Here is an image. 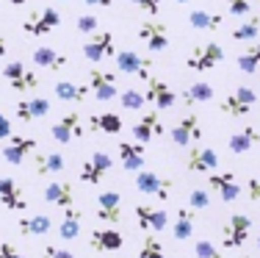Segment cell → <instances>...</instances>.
<instances>
[{
    "mask_svg": "<svg viewBox=\"0 0 260 258\" xmlns=\"http://www.w3.org/2000/svg\"><path fill=\"white\" fill-rule=\"evenodd\" d=\"M14 133V128H11V120L6 117L3 111H0V142H6V139Z\"/></svg>",
    "mask_w": 260,
    "mask_h": 258,
    "instance_id": "cell-48",
    "label": "cell"
},
{
    "mask_svg": "<svg viewBox=\"0 0 260 258\" xmlns=\"http://www.w3.org/2000/svg\"><path fill=\"white\" fill-rule=\"evenodd\" d=\"M230 36L235 42H257L260 39V14H252V17H246L241 25H235L233 31H230Z\"/></svg>",
    "mask_w": 260,
    "mask_h": 258,
    "instance_id": "cell-36",
    "label": "cell"
},
{
    "mask_svg": "<svg viewBox=\"0 0 260 258\" xmlns=\"http://www.w3.org/2000/svg\"><path fill=\"white\" fill-rule=\"evenodd\" d=\"M89 92L97 97L100 103H111L119 97V86H116V72H108L103 67H91L89 75H86Z\"/></svg>",
    "mask_w": 260,
    "mask_h": 258,
    "instance_id": "cell-9",
    "label": "cell"
},
{
    "mask_svg": "<svg viewBox=\"0 0 260 258\" xmlns=\"http://www.w3.org/2000/svg\"><path fill=\"white\" fill-rule=\"evenodd\" d=\"M55 97H58L61 103H83L86 97L91 95L89 92V83H75V81H58L55 83Z\"/></svg>",
    "mask_w": 260,
    "mask_h": 258,
    "instance_id": "cell-33",
    "label": "cell"
},
{
    "mask_svg": "<svg viewBox=\"0 0 260 258\" xmlns=\"http://www.w3.org/2000/svg\"><path fill=\"white\" fill-rule=\"evenodd\" d=\"M114 61L119 67V72H125V75H136L141 81H147L152 75V61L147 56H141L139 50H116Z\"/></svg>",
    "mask_w": 260,
    "mask_h": 258,
    "instance_id": "cell-16",
    "label": "cell"
},
{
    "mask_svg": "<svg viewBox=\"0 0 260 258\" xmlns=\"http://www.w3.org/2000/svg\"><path fill=\"white\" fill-rule=\"evenodd\" d=\"M235 64H238V70L246 72V75H255V72H260V42H249V45L238 53Z\"/></svg>",
    "mask_w": 260,
    "mask_h": 258,
    "instance_id": "cell-35",
    "label": "cell"
},
{
    "mask_svg": "<svg viewBox=\"0 0 260 258\" xmlns=\"http://www.w3.org/2000/svg\"><path fill=\"white\" fill-rule=\"evenodd\" d=\"M42 258H75V255H72V250L61 247V244H45L42 247Z\"/></svg>",
    "mask_w": 260,
    "mask_h": 258,
    "instance_id": "cell-44",
    "label": "cell"
},
{
    "mask_svg": "<svg viewBox=\"0 0 260 258\" xmlns=\"http://www.w3.org/2000/svg\"><path fill=\"white\" fill-rule=\"evenodd\" d=\"M86 6H100V9H111L114 6V0H83Z\"/></svg>",
    "mask_w": 260,
    "mask_h": 258,
    "instance_id": "cell-49",
    "label": "cell"
},
{
    "mask_svg": "<svg viewBox=\"0 0 260 258\" xmlns=\"http://www.w3.org/2000/svg\"><path fill=\"white\" fill-rule=\"evenodd\" d=\"M175 3H180V6H185V3H188V0H175Z\"/></svg>",
    "mask_w": 260,
    "mask_h": 258,
    "instance_id": "cell-52",
    "label": "cell"
},
{
    "mask_svg": "<svg viewBox=\"0 0 260 258\" xmlns=\"http://www.w3.org/2000/svg\"><path fill=\"white\" fill-rule=\"evenodd\" d=\"M111 167H114L111 156H108V153H103V150H97V153H91V156L86 158L83 164H80L78 178H80V183H89V186H97V183H100L103 178L108 175V169H111Z\"/></svg>",
    "mask_w": 260,
    "mask_h": 258,
    "instance_id": "cell-17",
    "label": "cell"
},
{
    "mask_svg": "<svg viewBox=\"0 0 260 258\" xmlns=\"http://www.w3.org/2000/svg\"><path fill=\"white\" fill-rule=\"evenodd\" d=\"M144 147L147 145H141V142H119L116 145V153H119V161H122V169L125 172H139V169H144Z\"/></svg>",
    "mask_w": 260,
    "mask_h": 258,
    "instance_id": "cell-29",
    "label": "cell"
},
{
    "mask_svg": "<svg viewBox=\"0 0 260 258\" xmlns=\"http://www.w3.org/2000/svg\"><path fill=\"white\" fill-rule=\"evenodd\" d=\"M30 61H34L36 67H42V70H47V72H58V70H64V67L70 64L67 53L55 50V47H50V45L34 47V53H30Z\"/></svg>",
    "mask_w": 260,
    "mask_h": 258,
    "instance_id": "cell-26",
    "label": "cell"
},
{
    "mask_svg": "<svg viewBox=\"0 0 260 258\" xmlns=\"http://www.w3.org/2000/svg\"><path fill=\"white\" fill-rule=\"evenodd\" d=\"M246 197H249V203H260V172L246 181Z\"/></svg>",
    "mask_w": 260,
    "mask_h": 258,
    "instance_id": "cell-46",
    "label": "cell"
},
{
    "mask_svg": "<svg viewBox=\"0 0 260 258\" xmlns=\"http://www.w3.org/2000/svg\"><path fill=\"white\" fill-rule=\"evenodd\" d=\"M0 206H3L6 211H25L28 208V200H25L22 186L14 181V178H9V175L0 178Z\"/></svg>",
    "mask_w": 260,
    "mask_h": 258,
    "instance_id": "cell-24",
    "label": "cell"
},
{
    "mask_svg": "<svg viewBox=\"0 0 260 258\" xmlns=\"http://www.w3.org/2000/svg\"><path fill=\"white\" fill-rule=\"evenodd\" d=\"M86 131H89V128H86L83 111H67L50 128V136H53V142H58V145H70V142H75V139L86 136Z\"/></svg>",
    "mask_w": 260,
    "mask_h": 258,
    "instance_id": "cell-6",
    "label": "cell"
},
{
    "mask_svg": "<svg viewBox=\"0 0 260 258\" xmlns=\"http://www.w3.org/2000/svg\"><path fill=\"white\" fill-rule=\"evenodd\" d=\"M136 189H139L144 197H155V200H169L175 194V181L160 172L152 169H139L136 172Z\"/></svg>",
    "mask_w": 260,
    "mask_h": 258,
    "instance_id": "cell-4",
    "label": "cell"
},
{
    "mask_svg": "<svg viewBox=\"0 0 260 258\" xmlns=\"http://www.w3.org/2000/svg\"><path fill=\"white\" fill-rule=\"evenodd\" d=\"M255 106H257V92L252 86H235L233 92H227L219 100V114L230 117V120H241V117H249Z\"/></svg>",
    "mask_w": 260,
    "mask_h": 258,
    "instance_id": "cell-1",
    "label": "cell"
},
{
    "mask_svg": "<svg viewBox=\"0 0 260 258\" xmlns=\"http://www.w3.org/2000/svg\"><path fill=\"white\" fill-rule=\"evenodd\" d=\"M64 169H67L64 153H58V150H50V153L36 150L34 153V172L39 178H55V175H61Z\"/></svg>",
    "mask_w": 260,
    "mask_h": 258,
    "instance_id": "cell-25",
    "label": "cell"
},
{
    "mask_svg": "<svg viewBox=\"0 0 260 258\" xmlns=\"http://www.w3.org/2000/svg\"><path fill=\"white\" fill-rule=\"evenodd\" d=\"M194 228H197V211L191 206H180L175 214V228H172L175 239L177 242H188L194 236Z\"/></svg>",
    "mask_w": 260,
    "mask_h": 258,
    "instance_id": "cell-30",
    "label": "cell"
},
{
    "mask_svg": "<svg viewBox=\"0 0 260 258\" xmlns=\"http://www.w3.org/2000/svg\"><path fill=\"white\" fill-rule=\"evenodd\" d=\"M0 258H25L11 242H0Z\"/></svg>",
    "mask_w": 260,
    "mask_h": 258,
    "instance_id": "cell-47",
    "label": "cell"
},
{
    "mask_svg": "<svg viewBox=\"0 0 260 258\" xmlns=\"http://www.w3.org/2000/svg\"><path fill=\"white\" fill-rule=\"evenodd\" d=\"M119 106L125 108V111H141V108L147 106V97H144V92H139V89H119Z\"/></svg>",
    "mask_w": 260,
    "mask_h": 258,
    "instance_id": "cell-38",
    "label": "cell"
},
{
    "mask_svg": "<svg viewBox=\"0 0 260 258\" xmlns=\"http://www.w3.org/2000/svg\"><path fill=\"white\" fill-rule=\"evenodd\" d=\"M42 200L47 203V206H55V208H70L75 206V183L70 181V178H58L55 175L53 181H47V186L42 189Z\"/></svg>",
    "mask_w": 260,
    "mask_h": 258,
    "instance_id": "cell-12",
    "label": "cell"
},
{
    "mask_svg": "<svg viewBox=\"0 0 260 258\" xmlns=\"http://www.w3.org/2000/svg\"><path fill=\"white\" fill-rule=\"evenodd\" d=\"M183 167L188 172H200V175H210V172L219 169V153L213 147H200V145H191L188 153L183 158Z\"/></svg>",
    "mask_w": 260,
    "mask_h": 258,
    "instance_id": "cell-14",
    "label": "cell"
},
{
    "mask_svg": "<svg viewBox=\"0 0 260 258\" xmlns=\"http://www.w3.org/2000/svg\"><path fill=\"white\" fill-rule=\"evenodd\" d=\"M9 3H11V6H25L28 0H9Z\"/></svg>",
    "mask_w": 260,
    "mask_h": 258,
    "instance_id": "cell-51",
    "label": "cell"
},
{
    "mask_svg": "<svg viewBox=\"0 0 260 258\" xmlns=\"http://www.w3.org/2000/svg\"><path fill=\"white\" fill-rule=\"evenodd\" d=\"M252 233V219L246 214H230L227 222H221L219 228V244L224 250H238L241 244H246Z\"/></svg>",
    "mask_w": 260,
    "mask_h": 258,
    "instance_id": "cell-2",
    "label": "cell"
},
{
    "mask_svg": "<svg viewBox=\"0 0 260 258\" xmlns=\"http://www.w3.org/2000/svg\"><path fill=\"white\" fill-rule=\"evenodd\" d=\"M53 111L50 100L42 95H34V97H20L14 103V114L20 122H36V120H45L47 114Z\"/></svg>",
    "mask_w": 260,
    "mask_h": 258,
    "instance_id": "cell-19",
    "label": "cell"
},
{
    "mask_svg": "<svg viewBox=\"0 0 260 258\" xmlns=\"http://www.w3.org/2000/svg\"><path fill=\"white\" fill-rule=\"evenodd\" d=\"M122 117L116 111H94L86 117V128H89V133H108V136H114V133L122 131Z\"/></svg>",
    "mask_w": 260,
    "mask_h": 258,
    "instance_id": "cell-27",
    "label": "cell"
},
{
    "mask_svg": "<svg viewBox=\"0 0 260 258\" xmlns=\"http://www.w3.org/2000/svg\"><path fill=\"white\" fill-rule=\"evenodd\" d=\"M6 53H9V45H6V39L0 36V67H3V61H6Z\"/></svg>",
    "mask_w": 260,
    "mask_h": 258,
    "instance_id": "cell-50",
    "label": "cell"
},
{
    "mask_svg": "<svg viewBox=\"0 0 260 258\" xmlns=\"http://www.w3.org/2000/svg\"><path fill=\"white\" fill-rule=\"evenodd\" d=\"M164 131H166V128H164V120H160L158 108H155V111H144V114H141V120L130 128L133 139H136V142H141V145H150L152 139H158Z\"/></svg>",
    "mask_w": 260,
    "mask_h": 258,
    "instance_id": "cell-21",
    "label": "cell"
},
{
    "mask_svg": "<svg viewBox=\"0 0 260 258\" xmlns=\"http://www.w3.org/2000/svg\"><path fill=\"white\" fill-rule=\"evenodd\" d=\"M116 47H114V34L111 31H94L83 45V59H89L91 64H103L105 59H114Z\"/></svg>",
    "mask_w": 260,
    "mask_h": 258,
    "instance_id": "cell-13",
    "label": "cell"
},
{
    "mask_svg": "<svg viewBox=\"0 0 260 258\" xmlns=\"http://www.w3.org/2000/svg\"><path fill=\"white\" fill-rule=\"evenodd\" d=\"M227 11H230L233 17H238V20H244L252 11V0H227Z\"/></svg>",
    "mask_w": 260,
    "mask_h": 258,
    "instance_id": "cell-42",
    "label": "cell"
},
{
    "mask_svg": "<svg viewBox=\"0 0 260 258\" xmlns=\"http://www.w3.org/2000/svg\"><path fill=\"white\" fill-rule=\"evenodd\" d=\"M80 225H83V211H80V206L64 208V219L58 222V236L64 239V242H72V239L80 236Z\"/></svg>",
    "mask_w": 260,
    "mask_h": 258,
    "instance_id": "cell-31",
    "label": "cell"
},
{
    "mask_svg": "<svg viewBox=\"0 0 260 258\" xmlns=\"http://www.w3.org/2000/svg\"><path fill=\"white\" fill-rule=\"evenodd\" d=\"M172 145L175 147H191V145H200V139L205 136V131H202V122L197 111H185L180 120L175 122V128H172Z\"/></svg>",
    "mask_w": 260,
    "mask_h": 258,
    "instance_id": "cell-7",
    "label": "cell"
},
{
    "mask_svg": "<svg viewBox=\"0 0 260 258\" xmlns=\"http://www.w3.org/2000/svg\"><path fill=\"white\" fill-rule=\"evenodd\" d=\"M139 258H166V250L158 239H152V233H147L144 242L139 244Z\"/></svg>",
    "mask_w": 260,
    "mask_h": 258,
    "instance_id": "cell-39",
    "label": "cell"
},
{
    "mask_svg": "<svg viewBox=\"0 0 260 258\" xmlns=\"http://www.w3.org/2000/svg\"><path fill=\"white\" fill-rule=\"evenodd\" d=\"M227 147H230L233 156H244V153H252L255 147H260V131H257L255 125L241 128V131L230 133V139H227Z\"/></svg>",
    "mask_w": 260,
    "mask_h": 258,
    "instance_id": "cell-28",
    "label": "cell"
},
{
    "mask_svg": "<svg viewBox=\"0 0 260 258\" xmlns=\"http://www.w3.org/2000/svg\"><path fill=\"white\" fill-rule=\"evenodd\" d=\"M224 17L216 14V11H208V9H194L188 14V25L194 31H219Z\"/></svg>",
    "mask_w": 260,
    "mask_h": 258,
    "instance_id": "cell-34",
    "label": "cell"
},
{
    "mask_svg": "<svg viewBox=\"0 0 260 258\" xmlns=\"http://www.w3.org/2000/svg\"><path fill=\"white\" fill-rule=\"evenodd\" d=\"M188 206L194 208V211H202V208L210 206V194L205 189H191L188 192Z\"/></svg>",
    "mask_w": 260,
    "mask_h": 258,
    "instance_id": "cell-41",
    "label": "cell"
},
{
    "mask_svg": "<svg viewBox=\"0 0 260 258\" xmlns=\"http://www.w3.org/2000/svg\"><path fill=\"white\" fill-rule=\"evenodd\" d=\"M136 214V225H139L144 233H160L166 231V225H169V214L164 211V208H152L150 203H139V206L133 208Z\"/></svg>",
    "mask_w": 260,
    "mask_h": 258,
    "instance_id": "cell-20",
    "label": "cell"
},
{
    "mask_svg": "<svg viewBox=\"0 0 260 258\" xmlns=\"http://www.w3.org/2000/svg\"><path fill=\"white\" fill-rule=\"evenodd\" d=\"M136 34H139V39L147 45V50H152V53H164L166 47H169V25L160 22L158 17L141 20L139 28H136Z\"/></svg>",
    "mask_w": 260,
    "mask_h": 258,
    "instance_id": "cell-8",
    "label": "cell"
},
{
    "mask_svg": "<svg viewBox=\"0 0 260 258\" xmlns=\"http://www.w3.org/2000/svg\"><path fill=\"white\" fill-rule=\"evenodd\" d=\"M0 72H3L6 83L14 92H20V95H28V92L39 89V72H34L30 67L22 64V61H9V64L0 67Z\"/></svg>",
    "mask_w": 260,
    "mask_h": 258,
    "instance_id": "cell-5",
    "label": "cell"
},
{
    "mask_svg": "<svg viewBox=\"0 0 260 258\" xmlns=\"http://www.w3.org/2000/svg\"><path fill=\"white\" fill-rule=\"evenodd\" d=\"M36 150H39V142H36L34 136H25V133H11V136L6 139V145L0 147V156L6 158V164L20 167V164L25 161L28 156H34Z\"/></svg>",
    "mask_w": 260,
    "mask_h": 258,
    "instance_id": "cell-10",
    "label": "cell"
},
{
    "mask_svg": "<svg viewBox=\"0 0 260 258\" xmlns=\"http://www.w3.org/2000/svg\"><path fill=\"white\" fill-rule=\"evenodd\" d=\"M224 61V47L219 42H200L191 47V53L185 56V67L194 72H210L213 67H219Z\"/></svg>",
    "mask_w": 260,
    "mask_h": 258,
    "instance_id": "cell-3",
    "label": "cell"
},
{
    "mask_svg": "<svg viewBox=\"0 0 260 258\" xmlns=\"http://www.w3.org/2000/svg\"><path fill=\"white\" fill-rule=\"evenodd\" d=\"M216 97V89L210 86L208 81H197L191 83L188 89H183V100L188 103V106H200V103H210Z\"/></svg>",
    "mask_w": 260,
    "mask_h": 258,
    "instance_id": "cell-37",
    "label": "cell"
},
{
    "mask_svg": "<svg viewBox=\"0 0 260 258\" xmlns=\"http://www.w3.org/2000/svg\"><path fill=\"white\" fill-rule=\"evenodd\" d=\"M208 189L213 194H219L221 203H235L241 197V181H238L235 172H210Z\"/></svg>",
    "mask_w": 260,
    "mask_h": 258,
    "instance_id": "cell-18",
    "label": "cell"
},
{
    "mask_svg": "<svg viewBox=\"0 0 260 258\" xmlns=\"http://www.w3.org/2000/svg\"><path fill=\"white\" fill-rule=\"evenodd\" d=\"M144 83H147V92H144V97H147V103H150L152 108H158V111H169V108H175V103H177V95H175V89H172V86L166 83L164 78H155V75H150Z\"/></svg>",
    "mask_w": 260,
    "mask_h": 258,
    "instance_id": "cell-15",
    "label": "cell"
},
{
    "mask_svg": "<svg viewBox=\"0 0 260 258\" xmlns=\"http://www.w3.org/2000/svg\"><path fill=\"white\" fill-rule=\"evenodd\" d=\"M64 3H67V0H64Z\"/></svg>",
    "mask_w": 260,
    "mask_h": 258,
    "instance_id": "cell-55",
    "label": "cell"
},
{
    "mask_svg": "<svg viewBox=\"0 0 260 258\" xmlns=\"http://www.w3.org/2000/svg\"><path fill=\"white\" fill-rule=\"evenodd\" d=\"M97 25H100V20H97V17H91V14H80L78 22H75V28L80 31V34H94Z\"/></svg>",
    "mask_w": 260,
    "mask_h": 258,
    "instance_id": "cell-45",
    "label": "cell"
},
{
    "mask_svg": "<svg viewBox=\"0 0 260 258\" xmlns=\"http://www.w3.org/2000/svg\"><path fill=\"white\" fill-rule=\"evenodd\" d=\"M194 255L197 258H221V247L213 242H208V239H202V242L194 244Z\"/></svg>",
    "mask_w": 260,
    "mask_h": 258,
    "instance_id": "cell-40",
    "label": "cell"
},
{
    "mask_svg": "<svg viewBox=\"0 0 260 258\" xmlns=\"http://www.w3.org/2000/svg\"><path fill=\"white\" fill-rule=\"evenodd\" d=\"M241 258H252V255H241Z\"/></svg>",
    "mask_w": 260,
    "mask_h": 258,
    "instance_id": "cell-54",
    "label": "cell"
},
{
    "mask_svg": "<svg viewBox=\"0 0 260 258\" xmlns=\"http://www.w3.org/2000/svg\"><path fill=\"white\" fill-rule=\"evenodd\" d=\"M257 250H260V236H257Z\"/></svg>",
    "mask_w": 260,
    "mask_h": 258,
    "instance_id": "cell-53",
    "label": "cell"
},
{
    "mask_svg": "<svg viewBox=\"0 0 260 258\" xmlns=\"http://www.w3.org/2000/svg\"><path fill=\"white\" fill-rule=\"evenodd\" d=\"M94 217L108 225L122 222V194L119 192H100L97 194V206H94Z\"/></svg>",
    "mask_w": 260,
    "mask_h": 258,
    "instance_id": "cell-22",
    "label": "cell"
},
{
    "mask_svg": "<svg viewBox=\"0 0 260 258\" xmlns=\"http://www.w3.org/2000/svg\"><path fill=\"white\" fill-rule=\"evenodd\" d=\"M130 6H136L139 11H144L147 17H158L160 14V0H130Z\"/></svg>",
    "mask_w": 260,
    "mask_h": 258,
    "instance_id": "cell-43",
    "label": "cell"
},
{
    "mask_svg": "<svg viewBox=\"0 0 260 258\" xmlns=\"http://www.w3.org/2000/svg\"><path fill=\"white\" fill-rule=\"evenodd\" d=\"M122 244H125V236L111 225L108 228H94L89 233V247L94 253H116V250H122Z\"/></svg>",
    "mask_w": 260,
    "mask_h": 258,
    "instance_id": "cell-23",
    "label": "cell"
},
{
    "mask_svg": "<svg viewBox=\"0 0 260 258\" xmlns=\"http://www.w3.org/2000/svg\"><path fill=\"white\" fill-rule=\"evenodd\" d=\"M61 25V14L55 6H45V9L39 11H30L25 17V22H22V31H25L28 36H47L53 34L55 28Z\"/></svg>",
    "mask_w": 260,
    "mask_h": 258,
    "instance_id": "cell-11",
    "label": "cell"
},
{
    "mask_svg": "<svg viewBox=\"0 0 260 258\" xmlns=\"http://www.w3.org/2000/svg\"><path fill=\"white\" fill-rule=\"evenodd\" d=\"M17 231L22 233V236H45V233L53 231V219L47 217V214H34V217H20V222H17Z\"/></svg>",
    "mask_w": 260,
    "mask_h": 258,
    "instance_id": "cell-32",
    "label": "cell"
}]
</instances>
